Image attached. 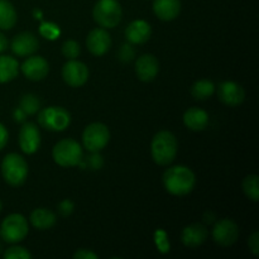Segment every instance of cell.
Here are the masks:
<instances>
[{
	"label": "cell",
	"instance_id": "obj_1",
	"mask_svg": "<svg viewBox=\"0 0 259 259\" xmlns=\"http://www.w3.org/2000/svg\"><path fill=\"white\" fill-rule=\"evenodd\" d=\"M162 181L167 192L175 196H185L194 190L196 177L189 167L174 166L164 171Z\"/></svg>",
	"mask_w": 259,
	"mask_h": 259
},
{
	"label": "cell",
	"instance_id": "obj_2",
	"mask_svg": "<svg viewBox=\"0 0 259 259\" xmlns=\"http://www.w3.org/2000/svg\"><path fill=\"white\" fill-rule=\"evenodd\" d=\"M179 151V143L174 133L161 131L154 134L151 142V154L159 166H168L175 161Z\"/></svg>",
	"mask_w": 259,
	"mask_h": 259
},
{
	"label": "cell",
	"instance_id": "obj_3",
	"mask_svg": "<svg viewBox=\"0 0 259 259\" xmlns=\"http://www.w3.org/2000/svg\"><path fill=\"white\" fill-rule=\"evenodd\" d=\"M2 175L10 186H20L28 177V163L20 154L9 153L2 161Z\"/></svg>",
	"mask_w": 259,
	"mask_h": 259
},
{
	"label": "cell",
	"instance_id": "obj_4",
	"mask_svg": "<svg viewBox=\"0 0 259 259\" xmlns=\"http://www.w3.org/2000/svg\"><path fill=\"white\" fill-rule=\"evenodd\" d=\"M94 20L105 29L115 28L123 18V9L118 0H98L93 10Z\"/></svg>",
	"mask_w": 259,
	"mask_h": 259
},
{
	"label": "cell",
	"instance_id": "obj_5",
	"mask_svg": "<svg viewBox=\"0 0 259 259\" xmlns=\"http://www.w3.org/2000/svg\"><path fill=\"white\" fill-rule=\"evenodd\" d=\"M52 157L58 166L75 167L83 158L82 147L75 139H62L53 147Z\"/></svg>",
	"mask_w": 259,
	"mask_h": 259
},
{
	"label": "cell",
	"instance_id": "obj_6",
	"mask_svg": "<svg viewBox=\"0 0 259 259\" xmlns=\"http://www.w3.org/2000/svg\"><path fill=\"white\" fill-rule=\"evenodd\" d=\"M29 233L28 220L22 214H10L0 225V237L9 244H17L25 239Z\"/></svg>",
	"mask_w": 259,
	"mask_h": 259
},
{
	"label": "cell",
	"instance_id": "obj_7",
	"mask_svg": "<svg viewBox=\"0 0 259 259\" xmlns=\"http://www.w3.org/2000/svg\"><path fill=\"white\" fill-rule=\"evenodd\" d=\"M38 124L50 132H63L71 124V114L62 106H47L38 113Z\"/></svg>",
	"mask_w": 259,
	"mask_h": 259
},
{
	"label": "cell",
	"instance_id": "obj_8",
	"mask_svg": "<svg viewBox=\"0 0 259 259\" xmlns=\"http://www.w3.org/2000/svg\"><path fill=\"white\" fill-rule=\"evenodd\" d=\"M110 141V131L103 123H91L83 129L82 143L89 152H100Z\"/></svg>",
	"mask_w": 259,
	"mask_h": 259
},
{
	"label": "cell",
	"instance_id": "obj_9",
	"mask_svg": "<svg viewBox=\"0 0 259 259\" xmlns=\"http://www.w3.org/2000/svg\"><path fill=\"white\" fill-rule=\"evenodd\" d=\"M238 238H239V227L234 220L225 218L219 220L212 228V239L222 247H230L237 243Z\"/></svg>",
	"mask_w": 259,
	"mask_h": 259
},
{
	"label": "cell",
	"instance_id": "obj_10",
	"mask_svg": "<svg viewBox=\"0 0 259 259\" xmlns=\"http://www.w3.org/2000/svg\"><path fill=\"white\" fill-rule=\"evenodd\" d=\"M89 68L83 62L76 60H68L62 67L63 81L71 88H81L89 80Z\"/></svg>",
	"mask_w": 259,
	"mask_h": 259
},
{
	"label": "cell",
	"instance_id": "obj_11",
	"mask_svg": "<svg viewBox=\"0 0 259 259\" xmlns=\"http://www.w3.org/2000/svg\"><path fill=\"white\" fill-rule=\"evenodd\" d=\"M19 147L25 154H33L40 147V132L37 124L27 121L19 131Z\"/></svg>",
	"mask_w": 259,
	"mask_h": 259
},
{
	"label": "cell",
	"instance_id": "obj_12",
	"mask_svg": "<svg viewBox=\"0 0 259 259\" xmlns=\"http://www.w3.org/2000/svg\"><path fill=\"white\" fill-rule=\"evenodd\" d=\"M23 75L32 81H40L47 77L50 63L42 56H30L20 66Z\"/></svg>",
	"mask_w": 259,
	"mask_h": 259
},
{
	"label": "cell",
	"instance_id": "obj_13",
	"mask_svg": "<svg viewBox=\"0 0 259 259\" xmlns=\"http://www.w3.org/2000/svg\"><path fill=\"white\" fill-rule=\"evenodd\" d=\"M86 46L90 53L96 57H100L110 50L111 37L105 28H95L88 34Z\"/></svg>",
	"mask_w": 259,
	"mask_h": 259
},
{
	"label": "cell",
	"instance_id": "obj_14",
	"mask_svg": "<svg viewBox=\"0 0 259 259\" xmlns=\"http://www.w3.org/2000/svg\"><path fill=\"white\" fill-rule=\"evenodd\" d=\"M218 96L223 104L228 106H238L244 101L245 91L234 81H224L218 88Z\"/></svg>",
	"mask_w": 259,
	"mask_h": 259
},
{
	"label": "cell",
	"instance_id": "obj_15",
	"mask_svg": "<svg viewBox=\"0 0 259 259\" xmlns=\"http://www.w3.org/2000/svg\"><path fill=\"white\" fill-rule=\"evenodd\" d=\"M159 72V62L156 56L144 53L139 56L136 62L137 77L143 82H151L157 77Z\"/></svg>",
	"mask_w": 259,
	"mask_h": 259
},
{
	"label": "cell",
	"instance_id": "obj_16",
	"mask_svg": "<svg viewBox=\"0 0 259 259\" xmlns=\"http://www.w3.org/2000/svg\"><path fill=\"white\" fill-rule=\"evenodd\" d=\"M10 48H12L13 53L19 57L32 56L39 48V40H38L37 35L33 33L22 32L13 38Z\"/></svg>",
	"mask_w": 259,
	"mask_h": 259
},
{
	"label": "cell",
	"instance_id": "obj_17",
	"mask_svg": "<svg viewBox=\"0 0 259 259\" xmlns=\"http://www.w3.org/2000/svg\"><path fill=\"white\" fill-rule=\"evenodd\" d=\"M207 235H209V232L206 228L200 223H195V224H190L182 229L181 242L184 243L185 247L195 249L206 242Z\"/></svg>",
	"mask_w": 259,
	"mask_h": 259
},
{
	"label": "cell",
	"instance_id": "obj_18",
	"mask_svg": "<svg viewBox=\"0 0 259 259\" xmlns=\"http://www.w3.org/2000/svg\"><path fill=\"white\" fill-rule=\"evenodd\" d=\"M151 35V24L143 19L133 20L125 28V38L131 45H143V43L148 42Z\"/></svg>",
	"mask_w": 259,
	"mask_h": 259
},
{
	"label": "cell",
	"instance_id": "obj_19",
	"mask_svg": "<svg viewBox=\"0 0 259 259\" xmlns=\"http://www.w3.org/2000/svg\"><path fill=\"white\" fill-rule=\"evenodd\" d=\"M153 12L158 19L163 22L175 20L181 13V2L180 0H154Z\"/></svg>",
	"mask_w": 259,
	"mask_h": 259
},
{
	"label": "cell",
	"instance_id": "obj_20",
	"mask_svg": "<svg viewBox=\"0 0 259 259\" xmlns=\"http://www.w3.org/2000/svg\"><path fill=\"white\" fill-rule=\"evenodd\" d=\"M184 124L186 125L187 129L194 132H201L209 124V114L204 110V109L192 108L187 109L184 114Z\"/></svg>",
	"mask_w": 259,
	"mask_h": 259
},
{
	"label": "cell",
	"instance_id": "obj_21",
	"mask_svg": "<svg viewBox=\"0 0 259 259\" xmlns=\"http://www.w3.org/2000/svg\"><path fill=\"white\" fill-rule=\"evenodd\" d=\"M30 224L38 230L51 229L57 222V217L53 211L46 207H38L32 211L29 217Z\"/></svg>",
	"mask_w": 259,
	"mask_h": 259
},
{
	"label": "cell",
	"instance_id": "obj_22",
	"mask_svg": "<svg viewBox=\"0 0 259 259\" xmlns=\"http://www.w3.org/2000/svg\"><path fill=\"white\" fill-rule=\"evenodd\" d=\"M19 72V63L14 57L0 56V83H7L14 80Z\"/></svg>",
	"mask_w": 259,
	"mask_h": 259
},
{
	"label": "cell",
	"instance_id": "obj_23",
	"mask_svg": "<svg viewBox=\"0 0 259 259\" xmlns=\"http://www.w3.org/2000/svg\"><path fill=\"white\" fill-rule=\"evenodd\" d=\"M17 10L8 0H0V29L9 30L17 23Z\"/></svg>",
	"mask_w": 259,
	"mask_h": 259
},
{
	"label": "cell",
	"instance_id": "obj_24",
	"mask_svg": "<svg viewBox=\"0 0 259 259\" xmlns=\"http://www.w3.org/2000/svg\"><path fill=\"white\" fill-rule=\"evenodd\" d=\"M214 93V82L207 80V78H202V80L196 81V82L191 86V95L194 96L196 100H206V99H209Z\"/></svg>",
	"mask_w": 259,
	"mask_h": 259
},
{
	"label": "cell",
	"instance_id": "obj_25",
	"mask_svg": "<svg viewBox=\"0 0 259 259\" xmlns=\"http://www.w3.org/2000/svg\"><path fill=\"white\" fill-rule=\"evenodd\" d=\"M258 181L259 179L257 175H248V176H245V179L243 180V185H242L245 196L254 202H257L259 199Z\"/></svg>",
	"mask_w": 259,
	"mask_h": 259
},
{
	"label": "cell",
	"instance_id": "obj_26",
	"mask_svg": "<svg viewBox=\"0 0 259 259\" xmlns=\"http://www.w3.org/2000/svg\"><path fill=\"white\" fill-rule=\"evenodd\" d=\"M19 108L24 111L27 115H34L37 111L40 109V100L38 99L37 95L34 94H25L22 99H20Z\"/></svg>",
	"mask_w": 259,
	"mask_h": 259
},
{
	"label": "cell",
	"instance_id": "obj_27",
	"mask_svg": "<svg viewBox=\"0 0 259 259\" xmlns=\"http://www.w3.org/2000/svg\"><path fill=\"white\" fill-rule=\"evenodd\" d=\"M81 47L76 40L70 39L63 42L62 45V55L65 56L67 60H76L80 56Z\"/></svg>",
	"mask_w": 259,
	"mask_h": 259
},
{
	"label": "cell",
	"instance_id": "obj_28",
	"mask_svg": "<svg viewBox=\"0 0 259 259\" xmlns=\"http://www.w3.org/2000/svg\"><path fill=\"white\" fill-rule=\"evenodd\" d=\"M4 258L5 259H30L32 258V254H30L29 250L25 249V248L19 247V245H14V247H10L5 250Z\"/></svg>",
	"mask_w": 259,
	"mask_h": 259
},
{
	"label": "cell",
	"instance_id": "obj_29",
	"mask_svg": "<svg viewBox=\"0 0 259 259\" xmlns=\"http://www.w3.org/2000/svg\"><path fill=\"white\" fill-rule=\"evenodd\" d=\"M90 156L85 159L86 166L91 169V171H98V169L103 168L104 166V158L99 152H90Z\"/></svg>",
	"mask_w": 259,
	"mask_h": 259
},
{
	"label": "cell",
	"instance_id": "obj_30",
	"mask_svg": "<svg viewBox=\"0 0 259 259\" xmlns=\"http://www.w3.org/2000/svg\"><path fill=\"white\" fill-rule=\"evenodd\" d=\"M39 32L43 37L48 38V39H56L60 34V29L53 23H43L39 28Z\"/></svg>",
	"mask_w": 259,
	"mask_h": 259
},
{
	"label": "cell",
	"instance_id": "obj_31",
	"mask_svg": "<svg viewBox=\"0 0 259 259\" xmlns=\"http://www.w3.org/2000/svg\"><path fill=\"white\" fill-rule=\"evenodd\" d=\"M118 55H119V60H120L121 62L128 63L134 60V57H136V51H134L133 46H132L131 43H125V45H123L120 47Z\"/></svg>",
	"mask_w": 259,
	"mask_h": 259
},
{
	"label": "cell",
	"instance_id": "obj_32",
	"mask_svg": "<svg viewBox=\"0 0 259 259\" xmlns=\"http://www.w3.org/2000/svg\"><path fill=\"white\" fill-rule=\"evenodd\" d=\"M73 210H75V205H73V202L71 201L70 199L62 200L57 206V211L60 212L61 217H65V218L70 217V215L73 212Z\"/></svg>",
	"mask_w": 259,
	"mask_h": 259
},
{
	"label": "cell",
	"instance_id": "obj_33",
	"mask_svg": "<svg viewBox=\"0 0 259 259\" xmlns=\"http://www.w3.org/2000/svg\"><path fill=\"white\" fill-rule=\"evenodd\" d=\"M248 247H249V250L253 253L254 257H259V233L254 232L249 237V240H248Z\"/></svg>",
	"mask_w": 259,
	"mask_h": 259
},
{
	"label": "cell",
	"instance_id": "obj_34",
	"mask_svg": "<svg viewBox=\"0 0 259 259\" xmlns=\"http://www.w3.org/2000/svg\"><path fill=\"white\" fill-rule=\"evenodd\" d=\"M73 258L75 259H98L99 255L89 249H78L77 252L73 254Z\"/></svg>",
	"mask_w": 259,
	"mask_h": 259
},
{
	"label": "cell",
	"instance_id": "obj_35",
	"mask_svg": "<svg viewBox=\"0 0 259 259\" xmlns=\"http://www.w3.org/2000/svg\"><path fill=\"white\" fill-rule=\"evenodd\" d=\"M8 139H9V133H8L7 128L0 123V151L7 146Z\"/></svg>",
	"mask_w": 259,
	"mask_h": 259
},
{
	"label": "cell",
	"instance_id": "obj_36",
	"mask_svg": "<svg viewBox=\"0 0 259 259\" xmlns=\"http://www.w3.org/2000/svg\"><path fill=\"white\" fill-rule=\"evenodd\" d=\"M13 116H14V120L17 121V123H22V121H24L25 118H27V114H25L20 108H17L14 110Z\"/></svg>",
	"mask_w": 259,
	"mask_h": 259
},
{
	"label": "cell",
	"instance_id": "obj_37",
	"mask_svg": "<svg viewBox=\"0 0 259 259\" xmlns=\"http://www.w3.org/2000/svg\"><path fill=\"white\" fill-rule=\"evenodd\" d=\"M7 47H8L7 37H5V35L0 32V53L4 52V51L7 50Z\"/></svg>",
	"mask_w": 259,
	"mask_h": 259
},
{
	"label": "cell",
	"instance_id": "obj_38",
	"mask_svg": "<svg viewBox=\"0 0 259 259\" xmlns=\"http://www.w3.org/2000/svg\"><path fill=\"white\" fill-rule=\"evenodd\" d=\"M2 209H3V204H2V201H0V212H2Z\"/></svg>",
	"mask_w": 259,
	"mask_h": 259
},
{
	"label": "cell",
	"instance_id": "obj_39",
	"mask_svg": "<svg viewBox=\"0 0 259 259\" xmlns=\"http://www.w3.org/2000/svg\"><path fill=\"white\" fill-rule=\"evenodd\" d=\"M0 250H2V247H0Z\"/></svg>",
	"mask_w": 259,
	"mask_h": 259
}]
</instances>
